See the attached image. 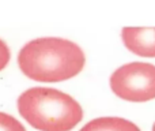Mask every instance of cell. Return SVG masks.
I'll use <instances>...</instances> for the list:
<instances>
[{
	"instance_id": "obj_1",
	"label": "cell",
	"mask_w": 155,
	"mask_h": 131,
	"mask_svg": "<svg viewBox=\"0 0 155 131\" xmlns=\"http://www.w3.org/2000/svg\"><path fill=\"white\" fill-rule=\"evenodd\" d=\"M18 66L37 82H63L76 77L86 64L83 49L60 37H40L26 43L18 53Z\"/></svg>"
},
{
	"instance_id": "obj_8",
	"label": "cell",
	"mask_w": 155,
	"mask_h": 131,
	"mask_svg": "<svg viewBox=\"0 0 155 131\" xmlns=\"http://www.w3.org/2000/svg\"><path fill=\"white\" fill-rule=\"evenodd\" d=\"M153 131H155V123H154V126H153Z\"/></svg>"
},
{
	"instance_id": "obj_5",
	"label": "cell",
	"mask_w": 155,
	"mask_h": 131,
	"mask_svg": "<svg viewBox=\"0 0 155 131\" xmlns=\"http://www.w3.org/2000/svg\"><path fill=\"white\" fill-rule=\"evenodd\" d=\"M80 131H140V129L131 120L123 118H97L88 122Z\"/></svg>"
},
{
	"instance_id": "obj_4",
	"label": "cell",
	"mask_w": 155,
	"mask_h": 131,
	"mask_svg": "<svg viewBox=\"0 0 155 131\" xmlns=\"http://www.w3.org/2000/svg\"><path fill=\"white\" fill-rule=\"evenodd\" d=\"M124 47L140 57H155V27H124Z\"/></svg>"
},
{
	"instance_id": "obj_3",
	"label": "cell",
	"mask_w": 155,
	"mask_h": 131,
	"mask_svg": "<svg viewBox=\"0 0 155 131\" xmlns=\"http://www.w3.org/2000/svg\"><path fill=\"white\" fill-rule=\"evenodd\" d=\"M110 89L121 100L146 102L155 98V66L132 62L118 67L110 75Z\"/></svg>"
},
{
	"instance_id": "obj_2",
	"label": "cell",
	"mask_w": 155,
	"mask_h": 131,
	"mask_svg": "<svg viewBox=\"0 0 155 131\" xmlns=\"http://www.w3.org/2000/svg\"><path fill=\"white\" fill-rule=\"evenodd\" d=\"M21 116L38 131H71L83 119L80 104L53 88H30L18 97Z\"/></svg>"
},
{
	"instance_id": "obj_6",
	"label": "cell",
	"mask_w": 155,
	"mask_h": 131,
	"mask_svg": "<svg viewBox=\"0 0 155 131\" xmlns=\"http://www.w3.org/2000/svg\"><path fill=\"white\" fill-rule=\"evenodd\" d=\"M0 131H26V129L14 116L0 112Z\"/></svg>"
},
{
	"instance_id": "obj_7",
	"label": "cell",
	"mask_w": 155,
	"mask_h": 131,
	"mask_svg": "<svg viewBox=\"0 0 155 131\" xmlns=\"http://www.w3.org/2000/svg\"><path fill=\"white\" fill-rule=\"evenodd\" d=\"M10 59H11L10 47L5 44L4 40L0 38V71L7 67V64L10 63Z\"/></svg>"
}]
</instances>
